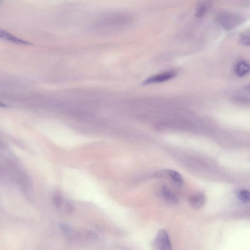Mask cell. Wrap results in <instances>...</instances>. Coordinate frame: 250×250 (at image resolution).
Here are the masks:
<instances>
[{"label":"cell","mask_w":250,"mask_h":250,"mask_svg":"<svg viewBox=\"0 0 250 250\" xmlns=\"http://www.w3.org/2000/svg\"><path fill=\"white\" fill-rule=\"evenodd\" d=\"M206 202V197L202 193L196 194L189 199L190 206L194 208H199L202 207Z\"/></svg>","instance_id":"obj_7"},{"label":"cell","mask_w":250,"mask_h":250,"mask_svg":"<svg viewBox=\"0 0 250 250\" xmlns=\"http://www.w3.org/2000/svg\"><path fill=\"white\" fill-rule=\"evenodd\" d=\"M0 39L19 45H30L32 44L31 42L19 38L9 32L0 29Z\"/></svg>","instance_id":"obj_5"},{"label":"cell","mask_w":250,"mask_h":250,"mask_svg":"<svg viewBox=\"0 0 250 250\" xmlns=\"http://www.w3.org/2000/svg\"><path fill=\"white\" fill-rule=\"evenodd\" d=\"M8 107L6 104L3 103L1 101H0V108H7Z\"/></svg>","instance_id":"obj_13"},{"label":"cell","mask_w":250,"mask_h":250,"mask_svg":"<svg viewBox=\"0 0 250 250\" xmlns=\"http://www.w3.org/2000/svg\"><path fill=\"white\" fill-rule=\"evenodd\" d=\"M211 5L209 1H202L197 5L196 9L195 15L197 17L200 18L203 17L208 11Z\"/></svg>","instance_id":"obj_9"},{"label":"cell","mask_w":250,"mask_h":250,"mask_svg":"<svg viewBox=\"0 0 250 250\" xmlns=\"http://www.w3.org/2000/svg\"><path fill=\"white\" fill-rule=\"evenodd\" d=\"M217 19L222 26L227 30L235 27L241 21L239 16L229 12L220 13Z\"/></svg>","instance_id":"obj_1"},{"label":"cell","mask_w":250,"mask_h":250,"mask_svg":"<svg viewBox=\"0 0 250 250\" xmlns=\"http://www.w3.org/2000/svg\"><path fill=\"white\" fill-rule=\"evenodd\" d=\"M156 177L170 179L175 185L181 186L184 182L183 177L176 171L171 169L159 171L155 174Z\"/></svg>","instance_id":"obj_4"},{"label":"cell","mask_w":250,"mask_h":250,"mask_svg":"<svg viewBox=\"0 0 250 250\" xmlns=\"http://www.w3.org/2000/svg\"><path fill=\"white\" fill-rule=\"evenodd\" d=\"M53 202L54 206L58 208H60L63 204V200L62 197L60 193L56 192L53 195Z\"/></svg>","instance_id":"obj_11"},{"label":"cell","mask_w":250,"mask_h":250,"mask_svg":"<svg viewBox=\"0 0 250 250\" xmlns=\"http://www.w3.org/2000/svg\"><path fill=\"white\" fill-rule=\"evenodd\" d=\"M240 42L244 45L250 44V32L249 31L243 32L240 37Z\"/></svg>","instance_id":"obj_12"},{"label":"cell","mask_w":250,"mask_h":250,"mask_svg":"<svg viewBox=\"0 0 250 250\" xmlns=\"http://www.w3.org/2000/svg\"><path fill=\"white\" fill-rule=\"evenodd\" d=\"M155 250H172L170 241L167 232L160 230L153 241Z\"/></svg>","instance_id":"obj_2"},{"label":"cell","mask_w":250,"mask_h":250,"mask_svg":"<svg viewBox=\"0 0 250 250\" xmlns=\"http://www.w3.org/2000/svg\"><path fill=\"white\" fill-rule=\"evenodd\" d=\"M161 192L163 197L167 202L171 204H176L178 202L177 196L168 187H163Z\"/></svg>","instance_id":"obj_8"},{"label":"cell","mask_w":250,"mask_h":250,"mask_svg":"<svg viewBox=\"0 0 250 250\" xmlns=\"http://www.w3.org/2000/svg\"><path fill=\"white\" fill-rule=\"evenodd\" d=\"M176 74L177 71L174 70L166 71L148 78L143 82V84L163 83L174 78Z\"/></svg>","instance_id":"obj_3"},{"label":"cell","mask_w":250,"mask_h":250,"mask_svg":"<svg viewBox=\"0 0 250 250\" xmlns=\"http://www.w3.org/2000/svg\"><path fill=\"white\" fill-rule=\"evenodd\" d=\"M234 70L238 76L240 77L245 76L249 72V64L246 61H240L236 64Z\"/></svg>","instance_id":"obj_6"},{"label":"cell","mask_w":250,"mask_h":250,"mask_svg":"<svg viewBox=\"0 0 250 250\" xmlns=\"http://www.w3.org/2000/svg\"><path fill=\"white\" fill-rule=\"evenodd\" d=\"M238 199L244 203H248L250 200V192L246 189L239 190L237 193Z\"/></svg>","instance_id":"obj_10"}]
</instances>
